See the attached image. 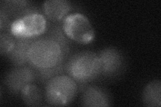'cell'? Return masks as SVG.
I'll use <instances>...</instances> for the list:
<instances>
[{"instance_id": "obj_1", "label": "cell", "mask_w": 161, "mask_h": 107, "mask_svg": "<svg viewBox=\"0 0 161 107\" xmlns=\"http://www.w3.org/2000/svg\"><path fill=\"white\" fill-rule=\"evenodd\" d=\"M64 50L58 42L47 38L34 40L28 52L30 64L38 71L62 66Z\"/></svg>"}, {"instance_id": "obj_2", "label": "cell", "mask_w": 161, "mask_h": 107, "mask_svg": "<svg viewBox=\"0 0 161 107\" xmlns=\"http://www.w3.org/2000/svg\"><path fill=\"white\" fill-rule=\"evenodd\" d=\"M67 72L79 83H86L96 78L101 74L102 67L98 55L84 51L73 55L66 66Z\"/></svg>"}, {"instance_id": "obj_3", "label": "cell", "mask_w": 161, "mask_h": 107, "mask_svg": "<svg viewBox=\"0 0 161 107\" xmlns=\"http://www.w3.org/2000/svg\"><path fill=\"white\" fill-rule=\"evenodd\" d=\"M77 89L76 82L70 76L57 75L47 81L45 98L50 106H67L74 100Z\"/></svg>"}, {"instance_id": "obj_4", "label": "cell", "mask_w": 161, "mask_h": 107, "mask_svg": "<svg viewBox=\"0 0 161 107\" xmlns=\"http://www.w3.org/2000/svg\"><path fill=\"white\" fill-rule=\"evenodd\" d=\"M62 28L68 38L80 44H90L95 38L93 25L82 13L69 14L63 19Z\"/></svg>"}, {"instance_id": "obj_5", "label": "cell", "mask_w": 161, "mask_h": 107, "mask_svg": "<svg viewBox=\"0 0 161 107\" xmlns=\"http://www.w3.org/2000/svg\"><path fill=\"white\" fill-rule=\"evenodd\" d=\"M47 25V19L43 15L34 12L15 19L9 30L16 38L32 39L43 34Z\"/></svg>"}, {"instance_id": "obj_6", "label": "cell", "mask_w": 161, "mask_h": 107, "mask_svg": "<svg viewBox=\"0 0 161 107\" xmlns=\"http://www.w3.org/2000/svg\"><path fill=\"white\" fill-rule=\"evenodd\" d=\"M36 78L34 71L28 66H18L10 70L6 76L5 83L13 93H18L25 86L32 83Z\"/></svg>"}, {"instance_id": "obj_7", "label": "cell", "mask_w": 161, "mask_h": 107, "mask_svg": "<svg viewBox=\"0 0 161 107\" xmlns=\"http://www.w3.org/2000/svg\"><path fill=\"white\" fill-rule=\"evenodd\" d=\"M97 55L102 67L101 74L106 76H113L118 74L122 69L124 58L122 54L117 49L105 48Z\"/></svg>"}, {"instance_id": "obj_8", "label": "cell", "mask_w": 161, "mask_h": 107, "mask_svg": "<svg viewBox=\"0 0 161 107\" xmlns=\"http://www.w3.org/2000/svg\"><path fill=\"white\" fill-rule=\"evenodd\" d=\"M82 105L87 107H102L111 105V99L108 93L103 88L95 86L85 88L81 97Z\"/></svg>"}, {"instance_id": "obj_9", "label": "cell", "mask_w": 161, "mask_h": 107, "mask_svg": "<svg viewBox=\"0 0 161 107\" xmlns=\"http://www.w3.org/2000/svg\"><path fill=\"white\" fill-rule=\"evenodd\" d=\"M70 3L65 0H48L43 3L45 15L53 22H58L68 16Z\"/></svg>"}, {"instance_id": "obj_10", "label": "cell", "mask_w": 161, "mask_h": 107, "mask_svg": "<svg viewBox=\"0 0 161 107\" xmlns=\"http://www.w3.org/2000/svg\"><path fill=\"white\" fill-rule=\"evenodd\" d=\"M17 39L15 46L12 52L8 54V57L13 64L17 66H22L28 62V49L34 40H32V39Z\"/></svg>"}, {"instance_id": "obj_11", "label": "cell", "mask_w": 161, "mask_h": 107, "mask_svg": "<svg viewBox=\"0 0 161 107\" xmlns=\"http://www.w3.org/2000/svg\"><path fill=\"white\" fill-rule=\"evenodd\" d=\"M142 101L145 106L160 107L161 105V83L154 80L149 83L143 90Z\"/></svg>"}, {"instance_id": "obj_12", "label": "cell", "mask_w": 161, "mask_h": 107, "mask_svg": "<svg viewBox=\"0 0 161 107\" xmlns=\"http://www.w3.org/2000/svg\"><path fill=\"white\" fill-rule=\"evenodd\" d=\"M24 104L28 106H40L42 102V94L39 87L32 83L30 84L20 92Z\"/></svg>"}, {"instance_id": "obj_13", "label": "cell", "mask_w": 161, "mask_h": 107, "mask_svg": "<svg viewBox=\"0 0 161 107\" xmlns=\"http://www.w3.org/2000/svg\"><path fill=\"white\" fill-rule=\"evenodd\" d=\"M16 41L11 35L2 33L0 35V53L2 56L9 54L14 49Z\"/></svg>"}]
</instances>
